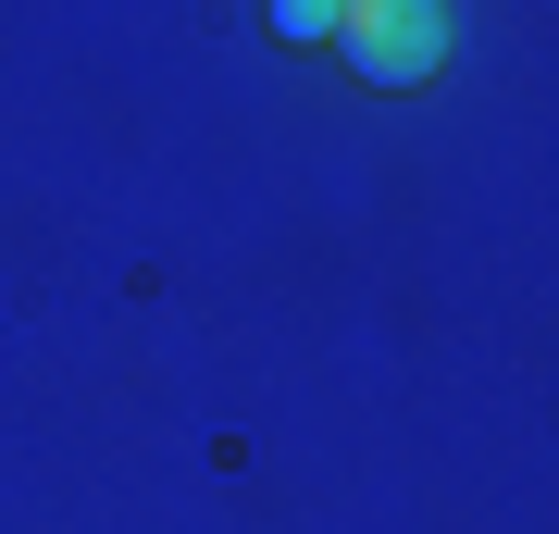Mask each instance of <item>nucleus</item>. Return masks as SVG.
Returning <instances> with one entry per match:
<instances>
[{
  "label": "nucleus",
  "instance_id": "nucleus-1",
  "mask_svg": "<svg viewBox=\"0 0 559 534\" xmlns=\"http://www.w3.org/2000/svg\"><path fill=\"white\" fill-rule=\"evenodd\" d=\"M336 62L360 87H436L448 75V0H336Z\"/></svg>",
  "mask_w": 559,
  "mask_h": 534
},
{
  "label": "nucleus",
  "instance_id": "nucleus-2",
  "mask_svg": "<svg viewBox=\"0 0 559 534\" xmlns=\"http://www.w3.org/2000/svg\"><path fill=\"white\" fill-rule=\"evenodd\" d=\"M274 38L286 50H336V0H274Z\"/></svg>",
  "mask_w": 559,
  "mask_h": 534
}]
</instances>
